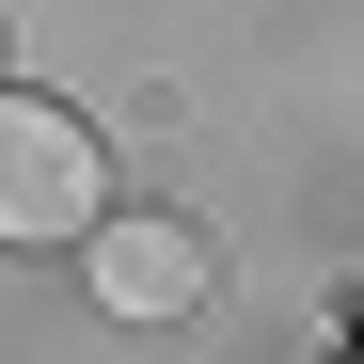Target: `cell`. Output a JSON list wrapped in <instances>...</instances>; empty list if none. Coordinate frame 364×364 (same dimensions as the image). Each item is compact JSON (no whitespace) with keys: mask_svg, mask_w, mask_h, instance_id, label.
Wrapping results in <instances>:
<instances>
[{"mask_svg":"<svg viewBox=\"0 0 364 364\" xmlns=\"http://www.w3.org/2000/svg\"><path fill=\"white\" fill-rule=\"evenodd\" d=\"M111 206V159L64 95H16L0 80V254H64V237H95Z\"/></svg>","mask_w":364,"mask_h":364,"instance_id":"1","label":"cell"},{"mask_svg":"<svg viewBox=\"0 0 364 364\" xmlns=\"http://www.w3.org/2000/svg\"><path fill=\"white\" fill-rule=\"evenodd\" d=\"M80 254H95V301H111V317H143V333H174V317L222 285L206 222H174V206H127V222L95 206V237H80Z\"/></svg>","mask_w":364,"mask_h":364,"instance_id":"2","label":"cell"}]
</instances>
